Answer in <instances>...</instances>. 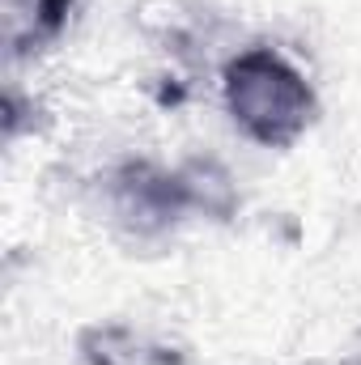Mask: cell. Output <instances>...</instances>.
Segmentation results:
<instances>
[{"instance_id": "1", "label": "cell", "mask_w": 361, "mask_h": 365, "mask_svg": "<svg viewBox=\"0 0 361 365\" xmlns=\"http://www.w3.org/2000/svg\"><path fill=\"white\" fill-rule=\"evenodd\" d=\"M225 106L234 123L268 149L293 145L315 123V90L272 47H251L225 64Z\"/></svg>"}, {"instance_id": "2", "label": "cell", "mask_w": 361, "mask_h": 365, "mask_svg": "<svg viewBox=\"0 0 361 365\" xmlns=\"http://www.w3.org/2000/svg\"><path fill=\"white\" fill-rule=\"evenodd\" d=\"M111 200L119 221L141 238L171 230L191 208L179 170H158L149 162H123L111 179Z\"/></svg>"}, {"instance_id": "3", "label": "cell", "mask_w": 361, "mask_h": 365, "mask_svg": "<svg viewBox=\"0 0 361 365\" xmlns=\"http://www.w3.org/2000/svg\"><path fill=\"white\" fill-rule=\"evenodd\" d=\"M77 353L86 365H183V353L145 336L132 331L123 323H93L81 327L77 336Z\"/></svg>"}, {"instance_id": "4", "label": "cell", "mask_w": 361, "mask_h": 365, "mask_svg": "<svg viewBox=\"0 0 361 365\" xmlns=\"http://www.w3.org/2000/svg\"><path fill=\"white\" fill-rule=\"evenodd\" d=\"M179 175H183L187 200H191V208H195V212L217 217V221H230V217H234L238 195H234V182H230V175H225L217 162L195 158V162L179 166Z\"/></svg>"}, {"instance_id": "5", "label": "cell", "mask_w": 361, "mask_h": 365, "mask_svg": "<svg viewBox=\"0 0 361 365\" xmlns=\"http://www.w3.org/2000/svg\"><path fill=\"white\" fill-rule=\"evenodd\" d=\"M68 9H73V0H26L21 4V17H26V30L17 34V56H30V51H39L43 43H51V38H60V30L68 26Z\"/></svg>"}]
</instances>
